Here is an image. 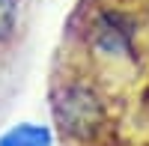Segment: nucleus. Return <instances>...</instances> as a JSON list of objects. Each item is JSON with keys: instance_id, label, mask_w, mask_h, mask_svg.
I'll return each instance as SVG.
<instances>
[{"instance_id": "1", "label": "nucleus", "mask_w": 149, "mask_h": 146, "mask_svg": "<svg viewBox=\"0 0 149 146\" xmlns=\"http://www.w3.org/2000/svg\"><path fill=\"white\" fill-rule=\"evenodd\" d=\"M51 113L66 146H113L116 92L74 54L63 51L51 78Z\"/></svg>"}, {"instance_id": "2", "label": "nucleus", "mask_w": 149, "mask_h": 146, "mask_svg": "<svg viewBox=\"0 0 149 146\" xmlns=\"http://www.w3.org/2000/svg\"><path fill=\"white\" fill-rule=\"evenodd\" d=\"M30 24V0H0V63L18 51Z\"/></svg>"}, {"instance_id": "3", "label": "nucleus", "mask_w": 149, "mask_h": 146, "mask_svg": "<svg viewBox=\"0 0 149 146\" xmlns=\"http://www.w3.org/2000/svg\"><path fill=\"white\" fill-rule=\"evenodd\" d=\"M0 146H51V131L36 122H21L0 137Z\"/></svg>"}]
</instances>
